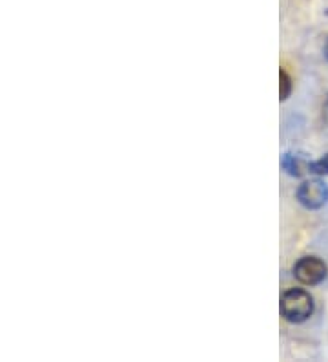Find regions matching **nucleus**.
Listing matches in <instances>:
<instances>
[{
  "instance_id": "obj_1",
  "label": "nucleus",
  "mask_w": 328,
  "mask_h": 362,
  "mask_svg": "<svg viewBox=\"0 0 328 362\" xmlns=\"http://www.w3.org/2000/svg\"><path fill=\"white\" fill-rule=\"evenodd\" d=\"M281 317L290 324H303L314 315V298L301 287H293L281 296Z\"/></svg>"
},
{
  "instance_id": "obj_2",
  "label": "nucleus",
  "mask_w": 328,
  "mask_h": 362,
  "mask_svg": "<svg viewBox=\"0 0 328 362\" xmlns=\"http://www.w3.org/2000/svg\"><path fill=\"white\" fill-rule=\"evenodd\" d=\"M293 276L303 286H317L323 282L328 274V267L321 258L303 257L293 264Z\"/></svg>"
},
{
  "instance_id": "obj_3",
  "label": "nucleus",
  "mask_w": 328,
  "mask_h": 362,
  "mask_svg": "<svg viewBox=\"0 0 328 362\" xmlns=\"http://www.w3.org/2000/svg\"><path fill=\"white\" fill-rule=\"evenodd\" d=\"M298 202L305 209H310V211H315V209H321L327 205L328 202V185L320 177H314V180H306L299 185L298 192Z\"/></svg>"
},
{
  "instance_id": "obj_4",
  "label": "nucleus",
  "mask_w": 328,
  "mask_h": 362,
  "mask_svg": "<svg viewBox=\"0 0 328 362\" xmlns=\"http://www.w3.org/2000/svg\"><path fill=\"white\" fill-rule=\"evenodd\" d=\"M281 167L288 176L301 177L303 174L310 173V161L303 154H293V152H286L281 159Z\"/></svg>"
},
{
  "instance_id": "obj_5",
  "label": "nucleus",
  "mask_w": 328,
  "mask_h": 362,
  "mask_svg": "<svg viewBox=\"0 0 328 362\" xmlns=\"http://www.w3.org/2000/svg\"><path fill=\"white\" fill-rule=\"evenodd\" d=\"M292 93V79L290 76L286 74L284 70L279 71V95H281V101L284 99H288V95Z\"/></svg>"
},
{
  "instance_id": "obj_6",
  "label": "nucleus",
  "mask_w": 328,
  "mask_h": 362,
  "mask_svg": "<svg viewBox=\"0 0 328 362\" xmlns=\"http://www.w3.org/2000/svg\"><path fill=\"white\" fill-rule=\"evenodd\" d=\"M310 173L315 176H328V154H324L321 159L310 161Z\"/></svg>"
},
{
  "instance_id": "obj_7",
  "label": "nucleus",
  "mask_w": 328,
  "mask_h": 362,
  "mask_svg": "<svg viewBox=\"0 0 328 362\" xmlns=\"http://www.w3.org/2000/svg\"><path fill=\"white\" fill-rule=\"evenodd\" d=\"M324 55H327V59H328V40H327V45H324Z\"/></svg>"
},
{
  "instance_id": "obj_8",
  "label": "nucleus",
  "mask_w": 328,
  "mask_h": 362,
  "mask_svg": "<svg viewBox=\"0 0 328 362\" xmlns=\"http://www.w3.org/2000/svg\"><path fill=\"white\" fill-rule=\"evenodd\" d=\"M327 105H328V98H327Z\"/></svg>"
}]
</instances>
